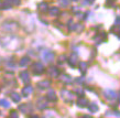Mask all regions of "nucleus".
<instances>
[{
  "label": "nucleus",
  "instance_id": "obj_1",
  "mask_svg": "<svg viewBox=\"0 0 120 118\" xmlns=\"http://www.w3.org/2000/svg\"><path fill=\"white\" fill-rule=\"evenodd\" d=\"M33 72H34V74H37V75H40V74H42L44 72V66H43V64H41V63L37 62V63H34L33 64Z\"/></svg>",
  "mask_w": 120,
  "mask_h": 118
},
{
  "label": "nucleus",
  "instance_id": "obj_2",
  "mask_svg": "<svg viewBox=\"0 0 120 118\" xmlns=\"http://www.w3.org/2000/svg\"><path fill=\"white\" fill-rule=\"evenodd\" d=\"M68 63H69V65L73 67L78 65V56H77L76 53H72L71 54V56H69V59H68Z\"/></svg>",
  "mask_w": 120,
  "mask_h": 118
},
{
  "label": "nucleus",
  "instance_id": "obj_3",
  "mask_svg": "<svg viewBox=\"0 0 120 118\" xmlns=\"http://www.w3.org/2000/svg\"><path fill=\"white\" fill-rule=\"evenodd\" d=\"M4 24L6 26L4 27V29L6 31H8V32H12V31L17 30V28H18V24L15 22H8V23H4Z\"/></svg>",
  "mask_w": 120,
  "mask_h": 118
},
{
  "label": "nucleus",
  "instance_id": "obj_4",
  "mask_svg": "<svg viewBox=\"0 0 120 118\" xmlns=\"http://www.w3.org/2000/svg\"><path fill=\"white\" fill-rule=\"evenodd\" d=\"M62 95H63L62 97L66 100V102H72V100H73L74 95L71 92H68V91H65V89L62 91Z\"/></svg>",
  "mask_w": 120,
  "mask_h": 118
},
{
  "label": "nucleus",
  "instance_id": "obj_5",
  "mask_svg": "<svg viewBox=\"0 0 120 118\" xmlns=\"http://www.w3.org/2000/svg\"><path fill=\"white\" fill-rule=\"evenodd\" d=\"M19 109L21 111H23L24 114H28V113H31V110H32V107H31V105L30 104H23V105H20L19 106Z\"/></svg>",
  "mask_w": 120,
  "mask_h": 118
},
{
  "label": "nucleus",
  "instance_id": "obj_6",
  "mask_svg": "<svg viewBox=\"0 0 120 118\" xmlns=\"http://www.w3.org/2000/svg\"><path fill=\"white\" fill-rule=\"evenodd\" d=\"M37 105H38V108L42 110V109H45L47 107V102L45 99H43V98H40V99L38 100Z\"/></svg>",
  "mask_w": 120,
  "mask_h": 118
},
{
  "label": "nucleus",
  "instance_id": "obj_7",
  "mask_svg": "<svg viewBox=\"0 0 120 118\" xmlns=\"http://www.w3.org/2000/svg\"><path fill=\"white\" fill-rule=\"evenodd\" d=\"M105 96L108 98V99H115V98H117V94L113 91H110V89H107V91H105Z\"/></svg>",
  "mask_w": 120,
  "mask_h": 118
},
{
  "label": "nucleus",
  "instance_id": "obj_8",
  "mask_svg": "<svg viewBox=\"0 0 120 118\" xmlns=\"http://www.w3.org/2000/svg\"><path fill=\"white\" fill-rule=\"evenodd\" d=\"M46 99L50 100V102H56V100H57V97H56V95H55L54 91H50V92L47 93Z\"/></svg>",
  "mask_w": 120,
  "mask_h": 118
},
{
  "label": "nucleus",
  "instance_id": "obj_9",
  "mask_svg": "<svg viewBox=\"0 0 120 118\" xmlns=\"http://www.w3.org/2000/svg\"><path fill=\"white\" fill-rule=\"evenodd\" d=\"M43 59L46 62H51L52 60L54 59V53L53 52H45L43 54Z\"/></svg>",
  "mask_w": 120,
  "mask_h": 118
},
{
  "label": "nucleus",
  "instance_id": "obj_10",
  "mask_svg": "<svg viewBox=\"0 0 120 118\" xmlns=\"http://www.w3.org/2000/svg\"><path fill=\"white\" fill-rule=\"evenodd\" d=\"M20 77H21L22 81L24 82V83H26V84L30 82L29 73H28V72H26V71H24V72H21V74H20Z\"/></svg>",
  "mask_w": 120,
  "mask_h": 118
},
{
  "label": "nucleus",
  "instance_id": "obj_11",
  "mask_svg": "<svg viewBox=\"0 0 120 118\" xmlns=\"http://www.w3.org/2000/svg\"><path fill=\"white\" fill-rule=\"evenodd\" d=\"M77 105L79 107H86L88 105V100L83 98V97H80V98H78V100H77Z\"/></svg>",
  "mask_w": 120,
  "mask_h": 118
},
{
  "label": "nucleus",
  "instance_id": "obj_12",
  "mask_svg": "<svg viewBox=\"0 0 120 118\" xmlns=\"http://www.w3.org/2000/svg\"><path fill=\"white\" fill-rule=\"evenodd\" d=\"M50 85H51L50 81H43V82H40V83L38 84V86H39L40 88H47V87H50Z\"/></svg>",
  "mask_w": 120,
  "mask_h": 118
},
{
  "label": "nucleus",
  "instance_id": "obj_13",
  "mask_svg": "<svg viewBox=\"0 0 120 118\" xmlns=\"http://www.w3.org/2000/svg\"><path fill=\"white\" fill-rule=\"evenodd\" d=\"M49 74L51 75L52 77H56V76L58 75V70L56 69V67H51L50 71H49Z\"/></svg>",
  "mask_w": 120,
  "mask_h": 118
},
{
  "label": "nucleus",
  "instance_id": "obj_14",
  "mask_svg": "<svg viewBox=\"0 0 120 118\" xmlns=\"http://www.w3.org/2000/svg\"><path fill=\"white\" fill-rule=\"evenodd\" d=\"M61 81L64 82V83H69V82L72 81V77H71L69 75L63 74V75H61Z\"/></svg>",
  "mask_w": 120,
  "mask_h": 118
},
{
  "label": "nucleus",
  "instance_id": "obj_15",
  "mask_svg": "<svg viewBox=\"0 0 120 118\" xmlns=\"http://www.w3.org/2000/svg\"><path fill=\"white\" fill-rule=\"evenodd\" d=\"M29 63H30V59H29V57H22L21 62H20V66L24 67V66H26Z\"/></svg>",
  "mask_w": 120,
  "mask_h": 118
},
{
  "label": "nucleus",
  "instance_id": "obj_16",
  "mask_svg": "<svg viewBox=\"0 0 120 118\" xmlns=\"http://www.w3.org/2000/svg\"><path fill=\"white\" fill-rule=\"evenodd\" d=\"M11 98H12V100L13 102H20V99H21V97H20V95L19 94H17V93H11Z\"/></svg>",
  "mask_w": 120,
  "mask_h": 118
},
{
  "label": "nucleus",
  "instance_id": "obj_17",
  "mask_svg": "<svg viewBox=\"0 0 120 118\" xmlns=\"http://www.w3.org/2000/svg\"><path fill=\"white\" fill-rule=\"evenodd\" d=\"M22 93H23V95H26V96L30 95V94L32 93V87H31V86H26V88H23Z\"/></svg>",
  "mask_w": 120,
  "mask_h": 118
},
{
  "label": "nucleus",
  "instance_id": "obj_18",
  "mask_svg": "<svg viewBox=\"0 0 120 118\" xmlns=\"http://www.w3.org/2000/svg\"><path fill=\"white\" fill-rule=\"evenodd\" d=\"M87 106H88V108H89V110L93 111V113L98 110V107H97V105H96V104H94V103L90 104V105H87Z\"/></svg>",
  "mask_w": 120,
  "mask_h": 118
},
{
  "label": "nucleus",
  "instance_id": "obj_19",
  "mask_svg": "<svg viewBox=\"0 0 120 118\" xmlns=\"http://www.w3.org/2000/svg\"><path fill=\"white\" fill-rule=\"evenodd\" d=\"M58 13H60V10L57 8H51L50 9V15H57Z\"/></svg>",
  "mask_w": 120,
  "mask_h": 118
},
{
  "label": "nucleus",
  "instance_id": "obj_20",
  "mask_svg": "<svg viewBox=\"0 0 120 118\" xmlns=\"http://www.w3.org/2000/svg\"><path fill=\"white\" fill-rule=\"evenodd\" d=\"M78 65L80 66V71H82V73H85V71H86V67H87V63H84V62H80L78 63Z\"/></svg>",
  "mask_w": 120,
  "mask_h": 118
},
{
  "label": "nucleus",
  "instance_id": "obj_21",
  "mask_svg": "<svg viewBox=\"0 0 120 118\" xmlns=\"http://www.w3.org/2000/svg\"><path fill=\"white\" fill-rule=\"evenodd\" d=\"M39 8H40V10H41V11L45 12V11L47 10V4H46V2H42V4H40Z\"/></svg>",
  "mask_w": 120,
  "mask_h": 118
},
{
  "label": "nucleus",
  "instance_id": "obj_22",
  "mask_svg": "<svg viewBox=\"0 0 120 118\" xmlns=\"http://www.w3.org/2000/svg\"><path fill=\"white\" fill-rule=\"evenodd\" d=\"M10 8H11V4H9V1H8V0H6V1H4V2H2L1 9H10Z\"/></svg>",
  "mask_w": 120,
  "mask_h": 118
},
{
  "label": "nucleus",
  "instance_id": "obj_23",
  "mask_svg": "<svg viewBox=\"0 0 120 118\" xmlns=\"http://www.w3.org/2000/svg\"><path fill=\"white\" fill-rule=\"evenodd\" d=\"M0 105L4 107H9L10 106V104H9V102L6 99H0Z\"/></svg>",
  "mask_w": 120,
  "mask_h": 118
},
{
  "label": "nucleus",
  "instance_id": "obj_24",
  "mask_svg": "<svg viewBox=\"0 0 120 118\" xmlns=\"http://www.w3.org/2000/svg\"><path fill=\"white\" fill-rule=\"evenodd\" d=\"M60 4L62 6H67L68 4V0H60Z\"/></svg>",
  "mask_w": 120,
  "mask_h": 118
},
{
  "label": "nucleus",
  "instance_id": "obj_25",
  "mask_svg": "<svg viewBox=\"0 0 120 118\" xmlns=\"http://www.w3.org/2000/svg\"><path fill=\"white\" fill-rule=\"evenodd\" d=\"M10 2H12V4H15V6H17V4H20V0H9Z\"/></svg>",
  "mask_w": 120,
  "mask_h": 118
},
{
  "label": "nucleus",
  "instance_id": "obj_26",
  "mask_svg": "<svg viewBox=\"0 0 120 118\" xmlns=\"http://www.w3.org/2000/svg\"><path fill=\"white\" fill-rule=\"evenodd\" d=\"M10 116H11V117H18V115H17V113H15V111H12Z\"/></svg>",
  "mask_w": 120,
  "mask_h": 118
},
{
  "label": "nucleus",
  "instance_id": "obj_27",
  "mask_svg": "<svg viewBox=\"0 0 120 118\" xmlns=\"http://www.w3.org/2000/svg\"><path fill=\"white\" fill-rule=\"evenodd\" d=\"M88 2H89V4H91V2H94V0H88Z\"/></svg>",
  "mask_w": 120,
  "mask_h": 118
},
{
  "label": "nucleus",
  "instance_id": "obj_28",
  "mask_svg": "<svg viewBox=\"0 0 120 118\" xmlns=\"http://www.w3.org/2000/svg\"><path fill=\"white\" fill-rule=\"evenodd\" d=\"M1 6H2V2H0V9H1Z\"/></svg>",
  "mask_w": 120,
  "mask_h": 118
},
{
  "label": "nucleus",
  "instance_id": "obj_29",
  "mask_svg": "<svg viewBox=\"0 0 120 118\" xmlns=\"http://www.w3.org/2000/svg\"><path fill=\"white\" fill-rule=\"evenodd\" d=\"M74 1H77V0H74Z\"/></svg>",
  "mask_w": 120,
  "mask_h": 118
}]
</instances>
